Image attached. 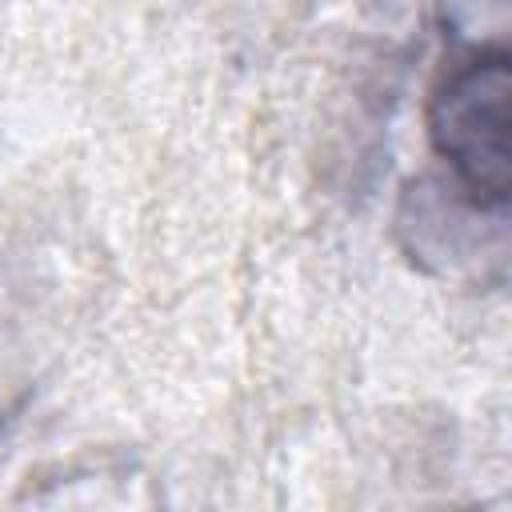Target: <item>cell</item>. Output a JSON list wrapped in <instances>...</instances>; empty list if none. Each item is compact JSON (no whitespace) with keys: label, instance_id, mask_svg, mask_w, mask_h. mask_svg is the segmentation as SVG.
<instances>
[{"label":"cell","instance_id":"1","mask_svg":"<svg viewBox=\"0 0 512 512\" xmlns=\"http://www.w3.org/2000/svg\"><path fill=\"white\" fill-rule=\"evenodd\" d=\"M432 144L456 168L460 192L504 208L508 200V56L476 52L432 96Z\"/></svg>","mask_w":512,"mask_h":512}]
</instances>
